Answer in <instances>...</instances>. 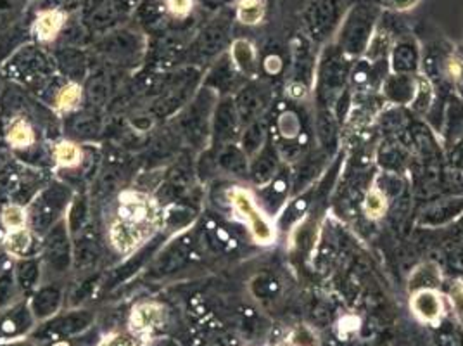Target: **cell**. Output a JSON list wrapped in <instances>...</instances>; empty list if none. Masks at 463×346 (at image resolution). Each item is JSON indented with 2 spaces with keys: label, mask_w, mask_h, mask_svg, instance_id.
Here are the masks:
<instances>
[{
  "label": "cell",
  "mask_w": 463,
  "mask_h": 346,
  "mask_svg": "<svg viewBox=\"0 0 463 346\" xmlns=\"http://www.w3.org/2000/svg\"><path fill=\"white\" fill-rule=\"evenodd\" d=\"M375 23V11L368 5H356L349 11L341 28V45L347 53H360L367 47Z\"/></svg>",
  "instance_id": "obj_1"
},
{
  "label": "cell",
  "mask_w": 463,
  "mask_h": 346,
  "mask_svg": "<svg viewBox=\"0 0 463 346\" xmlns=\"http://www.w3.org/2000/svg\"><path fill=\"white\" fill-rule=\"evenodd\" d=\"M119 222L156 231L159 215L153 199L142 194L127 193L119 197Z\"/></svg>",
  "instance_id": "obj_2"
},
{
  "label": "cell",
  "mask_w": 463,
  "mask_h": 346,
  "mask_svg": "<svg viewBox=\"0 0 463 346\" xmlns=\"http://www.w3.org/2000/svg\"><path fill=\"white\" fill-rule=\"evenodd\" d=\"M341 18L337 0H311L307 7V24L315 39H326Z\"/></svg>",
  "instance_id": "obj_3"
},
{
  "label": "cell",
  "mask_w": 463,
  "mask_h": 346,
  "mask_svg": "<svg viewBox=\"0 0 463 346\" xmlns=\"http://www.w3.org/2000/svg\"><path fill=\"white\" fill-rule=\"evenodd\" d=\"M232 203H233L235 212L239 213L250 224V229H251L254 239L261 245L271 243L275 234L271 229L270 222L263 216V213L256 208V205L252 203L251 196L241 191V189H235L232 193Z\"/></svg>",
  "instance_id": "obj_4"
},
{
  "label": "cell",
  "mask_w": 463,
  "mask_h": 346,
  "mask_svg": "<svg viewBox=\"0 0 463 346\" xmlns=\"http://www.w3.org/2000/svg\"><path fill=\"white\" fill-rule=\"evenodd\" d=\"M153 229L146 227H136L125 222H115L111 227V243L115 245L116 250L132 251L140 246L144 241H147L153 235Z\"/></svg>",
  "instance_id": "obj_5"
},
{
  "label": "cell",
  "mask_w": 463,
  "mask_h": 346,
  "mask_svg": "<svg viewBox=\"0 0 463 346\" xmlns=\"http://www.w3.org/2000/svg\"><path fill=\"white\" fill-rule=\"evenodd\" d=\"M411 307L413 312L424 321H436L441 315V308H443L439 296L430 289L419 291L411 300Z\"/></svg>",
  "instance_id": "obj_6"
},
{
  "label": "cell",
  "mask_w": 463,
  "mask_h": 346,
  "mask_svg": "<svg viewBox=\"0 0 463 346\" xmlns=\"http://www.w3.org/2000/svg\"><path fill=\"white\" fill-rule=\"evenodd\" d=\"M161 321H163V308L153 303L137 307L132 315V324L137 331H147V329L157 327L161 324Z\"/></svg>",
  "instance_id": "obj_7"
},
{
  "label": "cell",
  "mask_w": 463,
  "mask_h": 346,
  "mask_svg": "<svg viewBox=\"0 0 463 346\" xmlns=\"http://www.w3.org/2000/svg\"><path fill=\"white\" fill-rule=\"evenodd\" d=\"M62 23H64V16L59 11L42 13L39 16V21H37V34H39L40 39H54L58 35Z\"/></svg>",
  "instance_id": "obj_8"
},
{
  "label": "cell",
  "mask_w": 463,
  "mask_h": 346,
  "mask_svg": "<svg viewBox=\"0 0 463 346\" xmlns=\"http://www.w3.org/2000/svg\"><path fill=\"white\" fill-rule=\"evenodd\" d=\"M394 66L396 70H411L417 64V47L411 40H402L394 47Z\"/></svg>",
  "instance_id": "obj_9"
},
{
  "label": "cell",
  "mask_w": 463,
  "mask_h": 346,
  "mask_svg": "<svg viewBox=\"0 0 463 346\" xmlns=\"http://www.w3.org/2000/svg\"><path fill=\"white\" fill-rule=\"evenodd\" d=\"M265 14L263 0H241L237 5V18L244 24H256Z\"/></svg>",
  "instance_id": "obj_10"
},
{
  "label": "cell",
  "mask_w": 463,
  "mask_h": 346,
  "mask_svg": "<svg viewBox=\"0 0 463 346\" xmlns=\"http://www.w3.org/2000/svg\"><path fill=\"white\" fill-rule=\"evenodd\" d=\"M5 248L13 255H24L30 248V234L26 229H16L5 239Z\"/></svg>",
  "instance_id": "obj_11"
},
{
  "label": "cell",
  "mask_w": 463,
  "mask_h": 346,
  "mask_svg": "<svg viewBox=\"0 0 463 346\" xmlns=\"http://www.w3.org/2000/svg\"><path fill=\"white\" fill-rule=\"evenodd\" d=\"M56 159L62 167H75L81 159V153L75 144L71 142H61L56 148Z\"/></svg>",
  "instance_id": "obj_12"
},
{
  "label": "cell",
  "mask_w": 463,
  "mask_h": 346,
  "mask_svg": "<svg viewBox=\"0 0 463 346\" xmlns=\"http://www.w3.org/2000/svg\"><path fill=\"white\" fill-rule=\"evenodd\" d=\"M9 140H11V144H14V146H18V148H24V146H28V144H32L33 142V132H32V129L24 123V121H16L13 127H11V130H9Z\"/></svg>",
  "instance_id": "obj_13"
},
{
  "label": "cell",
  "mask_w": 463,
  "mask_h": 346,
  "mask_svg": "<svg viewBox=\"0 0 463 346\" xmlns=\"http://www.w3.org/2000/svg\"><path fill=\"white\" fill-rule=\"evenodd\" d=\"M4 224L9 227V229H23L24 227V222H26V213L20 207H7L4 210Z\"/></svg>",
  "instance_id": "obj_14"
},
{
  "label": "cell",
  "mask_w": 463,
  "mask_h": 346,
  "mask_svg": "<svg viewBox=\"0 0 463 346\" xmlns=\"http://www.w3.org/2000/svg\"><path fill=\"white\" fill-rule=\"evenodd\" d=\"M365 207H367V213L370 216H373V218L381 216L383 213L386 212V197L383 196L381 191L373 189V191L368 193Z\"/></svg>",
  "instance_id": "obj_15"
},
{
  "label": "cell",
  "mask_w": 463,
  "mask_h": 346,
  "mask_svg": "<svg viewBox=\"0 0 463 346\" xmlns=\"http://www.w3.org/2000/svg\"><path fill=\"white\" fill-rule=\"evenodd\" d=\"M80 87L75 85V83H70V85H66L62 91H61V94L58 97V104L59 108H62V110H71L75 104H77L78 101H80Z\"/></svg>",
  "instance_id": "obj_16"
},
{
  "label": "cell",
  "mask_w": 463,
  "mask_h": 346,
  "mask_svg": "<svg viewBox=\"0 0 463 346\" xmlns=\"http://www.w3.org/2000/svg\"><path fill=\"white\" fill-rule=\"evenodd\" d=\"M168 7L174 14L184 16L193 9V0H168Z\"/></svg>",
  "instance_id": "obj_17"
},
{
  "label": "cell",
  "mask_w": 463,
  "mask_h": 346,
  "mask_svg": "<svg viewBox=\"0 0 463 346\" xmlns=\"http://www.w3.org/2000/svg\"><path fill=\"white\" fill-rule=\"evenodd\" d=\"M381 5L389 7V9H396V11H405L413 7L419 0H377Z\"/></svg>",
  "instance_id": "obj_18"
},
{
  "label": "cell",
  "mask_w": 463,
  "mask_h": 346,
  "mask_svg": "<svg viewBox=\"0 0 463 346\" xmlns=\"http://www.w3.org/2000/svg\"><path fill=\"white\" fill-rule=\"evenodd\" d=\"M108 346H136V341L130 336H118L113 341H109Z\"/></svg>",
  "instance_id": "obj_19"
},
{
  "label": "cell",
  "mask_w": 463,
  "mask_h": 346,
  "mask_svg": "<svg viewBox=\"0 0 463 346\" xmlns=\"http://www.w3.org/2000/svg\"><path fill=\"white\" fill-rule=\"evenodd\" d=\"M455 302H457V308H458V310L463 313V294H457Z\"/></svg>",
  "instance_id": "obj_20"
}]
</instances>
